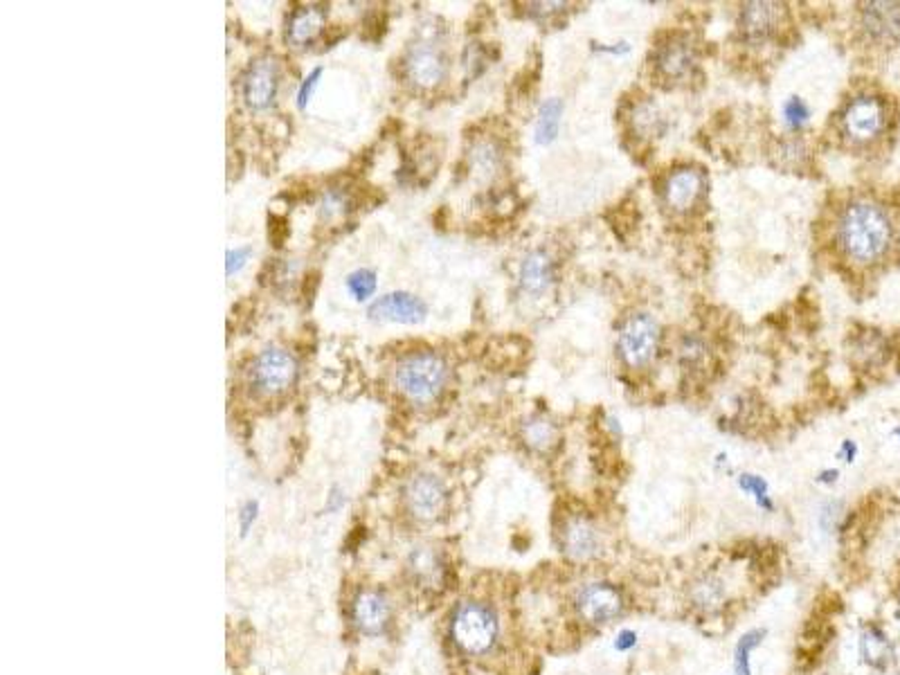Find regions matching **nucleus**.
<instances>
[{
  "instance_id": "f257e3e1",
  "label": "nucleus",
  "mask_w": 900,
  "mask_h": 675,
  "mask_svg": "<svg viewBox=\"0 0 900 675\" xmlns=\"http://www.w3.org/2000/svg\"><path fill=\"white\" fill-rule=\"evenodd\" d=\"M838 242L844 254L856 263H876L892 248V221L876 203L853 201L844 207L838 221Z\"/></svg>"
},
{
  "instance_id": "f03ea898",
  "label": "nucleus",
  "mask_w": 900,
  "mask_h": 675,
  "mask_svg": "<svg viewBox=\"0 0 900 675\" xmlns=\"http://www.w3.org/2000/svg\"><path fill=\"white\" fill-rule=\"evenodd\" d=\"M394 383L401 395L412 404H435L449 385V365L435 351H414L399 360Z\"/></svg>"
},
{
  "instance_id": "7ed1b4c3",
  "label": "nucleus",
  "mask_w": 900,
  "mask_h": 675,
  "mask_svg": "<svg viewBox=\"0 0 900 675\" xmlns=\"http://www.w3.org/2000/svg\"><path fill=\"white\" fill-rule=\"evenodd\" d=\"M500 623L496 613L479 601H464L457 605L450 622V637L457 649L466 655H487L496 646Z\"/></svg>"
},
{
  "instance_id": "20e7f679",
  "label": "nucleus",
  "mask_w": 900,
  "mask_h": 675,
  "mask_svg": "<svg viewBox=\"0 0 900 675\" xmlns=\"http://www.w3.org/2000/svg\"><path fill=\"white\" fill-rule=\"evenodd\" d=\"M617 349L621 360L632 369L646 367L659 349V325L650 313H632L620 327Z\"/></svg>"
},
{
  "instance_id": "39448f33",
  "label": "nucleus",
  "mask_w": 900,
  "mask_h": 675,
  "mask_svg": "<svg viewBox=\"0 0 900 675\" xmlns=\"http://www.w3.org/2000/svg\"><path fill=\"white\" fill-rule=\"evenodd\" d=\"M298 374V363L289 351L281 347H266L252 363L251 383L257 395L279 396L295 385Z\"/></svg>"
},
{
  "instance_id": "423d86ee",
  "label": "nucleus",
  "mask_w": 900,
  "mask_h": 675,
  "mask_svg": "<svg viewBox=\"0 0 900 675\" xmlns=\"http://www.w3.org/2000/svg\"><path fill=\"white\" fill-rule=\"evenodd\" d=\"M885 127H887V110H885L883 100L874 95L856 97L848 101L842 113L844 133L848 140L857 142V145L874 142L876 138L883 136Z\"/></svg>"
},
{
  "instance_id": "0eeeda50",
  "label": "nucleus",
  "mask_w": 900,
  "mask_h": 675,
  "mask_svg": "<svg viewBox=\"0 0 900 675\" xmlns=\"http://www.w3.org/2000/svg\"><path fill=\"white\" fill-rule=\"evenodd\" d=\"M403 500L408 511L417 520L432 522L449 507V491H446V484L437 475L417 473L405 484Z\"/></svg>"
},
{
  "instance_id": "6e6552de",
  "label": "nucleus",
  "mask_w": 900,
  "mask_h": 675,
  "mask_svg": "<svg viewBox=\"0 0 900 675\" xmlns=\"http://www.w3.org/2000/svg\"><path fill=\"white\" fill-rule=\"evenodd\" d=\"M576 613L590 626H606L624 613V596L612 584L594 581L576 594Z\"/></svg>"
},
{
  "instance_id": "1a4fd4ad",
  "label": "nucleus",
  "mask_w": 900,
  "mask_h": 675,
  "mask_svg": "<svg viewBox=\"0 0 900 675\" xmlns=\"http://www.w3.org/2000/svg\"><path fill=\"white\" fill-rule=\"evenodd\" d=\"M279 90V68L272 59H260L242 77L243 104L255 113L269 110Z\"/></svg>"
},
{
  "instance_id": "9d476101",
  "label": "nucleus",
  "mask_w": 900,
  "mask_h": 675,
  "mask_svg": "<svg viewBox=\"0 0 900 675\" xmlns=\"http://www.w3.org/2000/svg\"><path fill=\"white\" fill-rule=\"evenodd\" d=\"M367 316L376 322L396 325H422L428 316V304L408 290H392L369 304Z\"/></svg>"
},
{
  "instance_id": "9b49d317",
  "label": "nucleus",
  "mask_w": 900,
  "mask_h": 675,
  "mask_svg": "<svg viewBox=\"0 0 900 675\" xmlns=\"http://www.w3.org/2000/svg\"><path fill=\"white\" fill-rule=\"evenodd\" d=\"M696 63V50L691 45L689 36L680 34H668L667 39L659 41L658 48L653 52V66L664 80H685L691 72Z\"/></svg>"
},
{
  "instance_id": "f8f14e48",
  "label": "nucleus",
  "mask_w": 900,
  "mask_h": 675,
  "mask_svg": "<svg viewBox=\"0 0 900 675\" xmlns=\"http://www.w3.org/2000/svg\"><path fill=\"white\" fill-rule=\"evenodd\" d=\"M561 552L576 563L592 561L602 552V536L592 520L585 516H572L563 522Z\"/></svg>"
},
{
  "instance_id": "ddd939ff",
  "label": "nucleus",
  "mask_w": 900,
  "mask_h": 675,
  "mask_svg": "<svg viewBox=\"0 0 900 675\" xmlns=\"http://www.w3.org/2000/svg\"><path fill=\"white\" fill-rule=\"evenodd\" d=\"M405 75L417 88H437L446 80L449 63L444 52L431 43L414 45L405 57Z\"/></svg>"
},
{
  "instance_id": "4468645a",
  "label": "nucleus",
  "mask_w": 900,
  "mask_h": 675,
  "mask_svg": "<svg viewBox=\"0 0 900 675\" xmlns=\"http://www.w3.org/2000/svg\"><path fill=\"white\" fill-rule=\"evenodd\" d=\"M392 608L390 601L385 599L383 592L376 590H363L358 592L356 599L352 604V622L358 632L369 637L383 635L390 626Z\"/></svg>"
},
{
  "instance_id": "2eb2a0df",
  "label": "nucleus",
  "mask_w": 900,
  "mask_h": 675,
  "mask_svg": "<svg viewBox=\"0 0 900 675\" xmlns=\"http://www.w3.org/2000/svg\"><path fill=\"white\" fill-rule=\"evenodd\" d=\"M786 14L783 5L777 3H761V0H754V3H745L741 7V32L747 41L752 43H763L770 36L777 32V27L782 25V18Z\"/></svg>"
},
{
  "instance_id": "dca6fc26",
  "label": "nucleus",
  "mask_w": 900,
  "mask_h": 675,
  "mask_svg": "<svg viewBox=\"0 0 900 675\" xmlns=\"http://www.w3.org/2000/svg\"><path fill=\"white\" fill-rule=\"evenodd\" d=\"M703 189L705 178L698 169H676L664 183V201L673 212H689L698 203Z\"/></svg>"
},
{
  "instance_id": "f3484780",
  "label": "nucleus",
  "mask_w": 900,
  "mask_h": 675,
  "mask_svg": "<svg viewBox=\"0 0 900 675\" xmlns=\"http://www.w3.org/2000/svg\"><path fill=\"white\" fill-rule=\"evenodd\" d=\"M408 576L417 588L422 590H440L446 581V561L440 549L435 547H417L408 556L405 563Z\"/></svg>"
},
{
  "instance_id": "a211bd4d",
  "label": "nucleus",
  "mask_w": 900,
  "mask_h": 675,
  "mask_svg": "<svg viewBox=\"0 0 900 675\" xmlns=\"http://www.w3.org/2000/svg\"><path fill=\"white\" fill-rule=\"evenodd\" d=\"M862 27L880 43L900 39V3H867L862 7Z\"/></svg>"
},
{
  "instance_id": "6ab92c4d",
  "label": "nucleus",
  "mask_w": 900,
  "mask_h": 675,
  "mask_svg": "<svg viewBox=\"0 0 900 675\" xmlns=\"http://www.w3.org/2000/svg\"><path fill=\"white\" fill-rule=\"evenodd\" d=\"M554 277H556V268H554L552 257L545 251L529 252L520 263L518 280L525 293L543 295L554 284Z\"/></svg>"
},
{
  "instance_id": "aec40b11",
  "label": "nucleus",
  "mask_w": 900,
  "mask_h": 675,
  "mask_svg": "<svg viewBox=\"0 0 900 675\" xmlns=\"http://www.w3.org/2000/svg\"><path fill=\"white\" fill-rule=\"evenodd\" d=\"M327 9L322 5H307L299 7L298 12L290 16L289 27H286V39L293 45H307L320 34L322 25H325Z\"/></svg>"
},
{
  "instance_id": "412c9836",
  "label": "nucleus",
  "mask_w": 900,
  "mask_h": 675,
  "mask_svg": "<svg viewBox=\"0 0 900 675\" xmlns=\"http://www.w3.org/2000/svg\"><path fill=\"white\" fill-rule=\"evenodd\" d=\"M689 601L700 613L714 614L727 601V588H725L723 579H718L716 575H703L691 584Z\"/></svg>"
},
{
  "instance_id": "4be33fe9",
  "label": "nucleus",
  "mask_w": 900,
  "mask_h": 675,
  "mask_svg": "<svg viewBox=\"0 0 900 675\" xmlns=\"http://www.w3.org/2000/svg\"><path fill=\"white\" fill-rule=\"evenodd\" d=\"M520 437H523L525 446L532 448L534 452L545 455V452H549L558 443V425L552 419L543 417V414H534V417H529L523 423Z\"/></svg>"
},
{
  "instance_id": "5701e85b",
  "label": "nucleus",
  "mask_w": 900,
  "mask_h": 675,
  "mask_svg": "<svg viewBox=\"0 0 900 675\" xmlns=\"http://www.w3.org/2000/svg\"><path fill=\"white\" fill-rule=\"evenodd\" d=\"M860 655L869 667L885 669L894 658V646L883 628L869 626L860 635Z\"/></svg>"
},
{
  "instance_id": "b1692460",
  "label": "nucleus",
  "mask_w": 900,
  "mask_h": 675,
  "mask_svg": "<svg viewBox=\"0 0 900 675\" xmlns=\"http://www.w3.org/2000/svg\"><path fill=\"white\" fill-rule=\"evenodd\" d=\"M561 118H563V101L558 97H549L540 104L536 127H534V136H536L538 145H552L561 131Z\"/></svg>"
},
{
  "instance_id": "393cba45",
  "label": "nucleus",
  "mask_w": 900,
  "mask_h": 675,
  "mask_svg": "<svg viewBox=\"0 0 900 675\" xmlns=\"http://www.w3.org/2000/svg\"><path fill=\"white\" fill-rule=\"evenodd\" d=\"M345 284H347V290L352 293V298L356 299V302H367V299L374 298V293H376L378 280L376 272H374L372 268H358V271L349 272Z\"/></svg>"
},
{
  "instance_id": "a878e982",
  "label": "nucleus",
  "mask_w": 900,
  "mask_h": 675,
  "mask_svg": "<svg viewBox=\"0 0 900 675\" xmlns=\"http://www.w3.org/2000/svg\"><path fill=\"white\" fill-rule=\"evenodd\" d=\"M738 487H741L743 493L754 498L756 507L763 509V511H772L774 505L770 500V491H768V482H765L761 475L754 473H743L738 475Z\"/></svg>"
},
{
  "instance_id": "bb28decb",
  "label": "nucleus",
  "mask_w": 900,
  "mask_h": 675,
  "mask_svg": "<svg viewBox=\"0 0 900 675\" xmlns=\"http://www.w3.org/2000/svg\"><path fill=\"white\" fill-rule=\"evenodd\" d=\"M782 115H783V124H786L791 131L797 133L810 122V106L806 104L801 97L792 95V97H788L786 101H783Z\"/></svg>"
},
{
  "instance_id": "cd10ccee",
  "label": "nucleus",
  "mask_w": 900,
  "mask_h": 675,
  "mask_svg": "<svg viewBox=\"0 0 900 675\" xmlns=\"http://www.w3.org/2000/svg\"><path fill=\"white\" fill-rule=\"evenodd\" d=\"M765 631H747L745 635H741L736 646V660H734V667H736L738 675H752L750 669V653L754 649H759L761 642H763Z\"/></svg>"
},
{
  "instance_id": "c85d7f7f",
  "label": "nucleus",
  "mask_w": 900,
  "mask_h": 675,
  "mask_svg": "<svg viewBox=\"0 0 900 675\" xmlns=\"http://www.w3.org/2000/svg\"><path fill=\"white\" fill-rule=\"evenodd\" d=\"M473 160L479 169L493 174V171L500 167L502 156H500V149H497L493 142H482V145H478L473 149Z\"/></svg>"
},
{
  "instance_id": "c756f323",
  "label": "nucleus",
  "mask_w": 900,
  "mask_h": 675,
  "mask_svg": "<svg viewBox=\"0 0 900 675\" xmlns=\"http://www.w3.org/2000/svg\"><path fill=\"white\" fill-rule=\"evenodd\" d=\"M251 257H252L251 246L230 248V251L225 252V275L228 277L237 275L239 271H243V268H246V263L251 261Z\"/></svg>"
},
{
  "instance_id": "7c9ffc66",
  "label": "nucleus",
  "mask_w": 900,
  "mask_h": 675,
  "mask_svg": "<svg viewBox=\"0 0 900 675\" xmlns=\"http://www.w3.org/2000/svg\"><path fill=\"white\" fill-rule=\"evenodd\" d=\"M322 72H325L322 68H313V71L307 75V80L299 84V90H298V109L299 110H304L308 104H311V97H313V92L317 90V84H320V80H322Z\"/></svg>"
},
{
  "instance_id": "2f4dec72",
  "label": "nucleus",
  "mask_w": 900,
  "mask_h": 675,
  "mask_svg": "<svg viewBox=\"0 0 900 675\" xmlns=\"http://www.w3.org/2000/svg\"><path fill=\"white\" fill-rule=\"evenodd\" d=\"M290 228H289V219L279 214H270L269 216V239L272 242V246L281 248L284 242L289 239Z\"/></svg>"
},
{
  "instance_id": "473e14b6",
  "label": "nucleus",
  "mask_w": 900,
  "mask_h": 675,
  "mask_svg": "<svg viewBox=\"0 0 900 675\" xmlns=\"http://www.w3.org/2000/svg\"><path fill=\"white\" fill-rule=\"evenodd\" d=\"M839 516H842V502H839V500L826 502V505L821 507V513H819L821 527H824L826 531L835 529V527H838V522H839Z\"/></svg>"
},
{
  "instance_id": "72a5a7b5",
  "label": "nucleus",
  "mask_w": 900,
  "mask_h": 675,
  "mask_svg": "<svg viewBox=\"0 0 900 675\" xmlns=\"http://www.w3.org/2000/svg\"><path fill=\"white\" fill-rule=\"evenodd\" d=\"M257 513H260V505L257 502H246V505L242 507V511H239V525H242V534L246 536L248 534V529H251L252 525H255V520H257Z\"/></svg>"
},
{
  "instance_id": "f704fd0d",
  "label": "nucleus",
  "mask_w": 900,
  "mask_h": 675,
  "mask_svg": "<svg viewBox=\"0 0 900 675\" xmlns=\"http://www.w3.org/2000/svg\"><path fill=\"white\" fill-rule=\"evenodd\" d=\"M385 25H387L385 12H381V14L374 12V14H369L367 21H365V32L372 30L374 32V41H378L383 36V32H385Z\"/></svg>"
},
{
  "instance_id": "c9c22d12",
  "label": "nucleus",
  "mask_w": 900,
  "mask_h": 675,
  "mask_svg": "<svg viewBox=\"0 0 900 675\" xmlns=\"http://www.w3.org/2000/svg\"><path fill=\"white\" fill-rule=\"evenodd\" d=\"M635 644H637V635L632 631H621L620 635H617V642H615V649L617 651H630V649H635Z\"/></svg>"
},
{
  "instance_id": "e433bc0d",
  "label": "nucleus",
  "mask_w": 900,
  "mask_h": 675,
  "mask_svg": "<svg viewBox=\"0 0 900 675\" xmlns=\"http://www.w3.org/2000/svg\"><path fill=\"white\" fill-rule=\"evenodd\" d=\"M343 505H345V491L343 489L334 487L331 489L329 498H327V511H338V509H343Z\"/></svg>"
},
{
  "instance_id": "4c0bfd02",
  "label": "nucleus",
  "mask_w": 900,
  "mask_h": 675,
  "mask_svg": "<svg viewBox=\"0 0 900 675\" xmlns=\"http://www.w3.org/2000/svg\"><path fill=\"white\" fill-rule=\"evenodd\" d=\"M856 455H857L856 442H851V439H844L842 448H839V457H842L844 461H853L856 460Z\"/></svg>"
},
{
  "instance_id": "58836bf2",
  "label": "nucleus",
  "mask_w": 900,
  "mask_h": 675,
  "mask_svg": "<svg viewBox=\"0 0 900 675\" xmlns=\"http://www.w3.org/2000/svg\"><path fill=\"white\" fill-rule=\"evenodd\" d=\"M594 50H599V52H606V54H626L630 50V45L626 43V41H621V43H615V45H594Z\"/></svg>"
},
{
  "instance_id": "ea45409f",
  "label": "nucleus",
  "mask_w": 900,
  "mask_h": 675,
  "mask_svg": "<svg viewBox=\"0 0 900 675\" xmlns=\"http://www.w3.org/2000/svg\"><path fill=\"white\" fill-rule=\"evenodd\" d=\"M838 478H839V473L835 469H826V471H821L819 475H817V482L819 484H835L838 482Z\"/></svg>"
},
{
  "instance_id": "a19ab883",
  "label": "nucleus",
  "mask_w": 900,
  "mask_h": 675,
  "mask_svg": "<svg viewBox=\"0 0 900 675\" xmlns=\"http://www.w3.org/2000/svg\"><path fill=\"white\" fill-rule=\"evenodd\" d=\"M894 434H896V437L900 439V425H898V428H894Z\"/></svg>"
}]
</instances>
